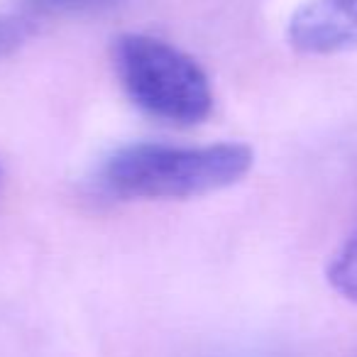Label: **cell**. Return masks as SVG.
Masks as SVG:
<instances>
[{
  "instance_id": "6da1fadb",
  "label": "cell",
  "mask_w": 357,
  "mask_h": 357,
  "mask_svg": "<svg viewBox=\"0 0 357 357\" xmlns=\"http://www.w3.org/2000/svg\"><path fill=\"white\" fill-rule=\"evenodd\" d=\"M252 164V147L243 142L204 147L137 142L105 159L100 181L120 199L184 201L238 184L248 176Z\"/></svg>"
},
{
  "instance_id": "7a4b0ae2",
  "label": "cell",
  "mask_w": 357,
  "mask_h": 357,
  "mask_svg": "<svg viewBox=\"0 0 357 357\" xmlns=\"http://www.w3.org/2000/svg\"><path fill=\"white\" fill-rule=\"evenodd\" d=\"M113 66L128 98L172 125H199L213 113V89L194 56L149 35H120Z\"/></svg>"
},
{
  "instance_id": "3957f363",
  "label": "cell",
  "mask_w": 357,
  "mask_h": 357,
  "mask_svg": "<svg viewBox=\"0 0 357 357\" xmlns=\"http://www.w3.org/2000/svg\"><path fill=\"white\" fill-rule=\"evenodd\" d=\"M287 40L301 54L326 56L357 47V0H308L291 15Z\"/></svg>"
},
{
  "instance_id": "277c9868",
  "label": "cell",
  "mask_w": 357,
  "mask_h": 357,
  "mask_svg": "<svg viewBox=\"0 0 357 357\" xmlns=\"http://www.w3.org/2000/svg\"><path fill=\"white\" fill-rule=\"evenodd\" d=\"M328 282L340 296L357 303V230L345 240L328 264Z\"/></svg>"
},
{
  "instance_id": "5b68a950",
  "label": "cell",
  "mask_w": 357,
  "mask_h": 357,
  "mask_svg": "<svg viewBox=\"0 0 357 357\" xmlns=\"http://www.w3.org/2000/svg\"><path fill=\"white\" fill-rule=\"evenodd\" d=\"M123 0H27L32 15L71 17V15H98L113 10Z\"/></svg>"
},
{
  "instance_id": "8992f818",
  "label": "cell",
  "mask_w": 357,
  "mask_h": 357,
  "mask_svg": "<svg viewBox=\"0 0 357 357\" xmlns=\"http://www.w3.org/2000/svg\"><path fill=\"white\" fill-rule=\"evenodd\" d=\"M32 35L30 15H0V59L15 54Z\"/></svg>"
},
{
  "instance_id": "52a82bcc",
  "label": "cell",
  "mask_w": 357,
  "mask_h": 357,
  "mask_svg": "<svg viewBox=\"0 0 357 357\" xmlns=\"http://www.w3.org/2000/svg\"><path fill=\"white\" fill-rule=\"evenodd\" d=\"M252 357H267V355H252Z\"/></svg>"
}]
</instances>
